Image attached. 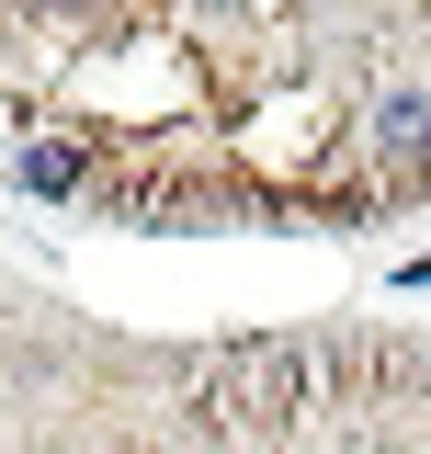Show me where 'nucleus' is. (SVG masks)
Listing matches in <instances>:
<instances>
[{"instance_id":"1","label":"nucleus","mask_w":431,"mask_h":454,"mask_svg":"<svg viewBox=\"0 0 431 454\" xmlns=\"http://www.w3.org/2000/svg\"><path fill=\"white\" fill-rule=\"evenodd\" d=\"M227 387L250 420H284V409H307V352L295 340H250V352H227Z\"/></svg>"},{"instance_id":"2","label":"nucleus","mask_w":431,"mask_h":454,"mask_svg":"<svg viewBox=\"0 0 431 454\" xmlns=\"http://www.w3.org/2000/svg\"><path fill=\"white\" fill-rule=\"evenodd\" d=\"M375 148H386V160H420V148H431V103H420V91H397V103L375 114Z\"/></svg>"},{"instance_id":"3","label":"nucleus","mask_w":431,"mask_h":454,"mask_svg":"<svg viewBox=\"0 0 431 454\" xmlns=\"http://www.w3.org/2000/svg\"><path fill=\"white\" fill-rule=\"evenodd\" d=\"M68 182H80L68 148H23V193H68Z\"/></svg>"}]
</instances>
